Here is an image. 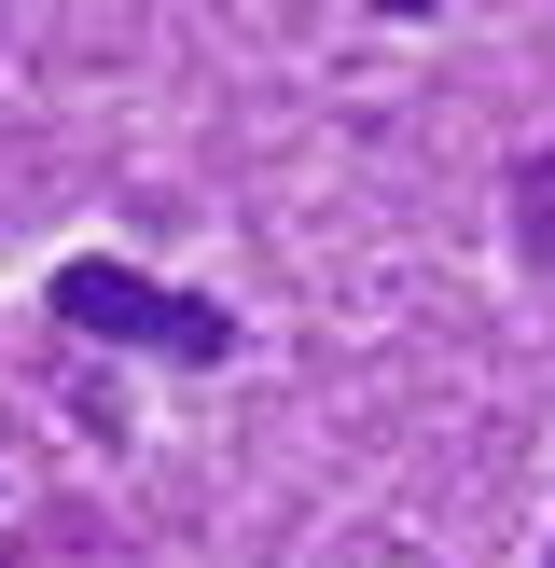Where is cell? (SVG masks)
I'll list each match as a JSON object with an SVG mask.
<instances>
[{"instance_id":"6da1fadb","label":"cell","mask_w":555,"mask_h":568,"mask_svg":"<svg viewBox=\"0 0 555 568\" xmlns=\"http://www.w3.org/2000/svg\"><path fill=\"white\" fill-rule=\"evenodd\" d=\"M56 320L70 333H98V347H153V361H236V305H209V292H167V277H139V264H111V250H83V264H56Z\"/></svg>"},{"instance_id":"7a4b0ae2","label":"cell","mask_w":555,"mask_h":568,"mask_svg":"<svg viewBox=\"0 0 555 568\" xmlns=\"http://www.w3.org/2000/svg\"><path fill=\"white\" fill-rule=\"evenodd\" d=\"M514 236H527V264L555 277V153H527V166H514Z\"/></svg>"},{"instance_id":"3957f363","label":"cell","mask_w":555,"mask_h":568,"mask_svg":"<svg viewBox=\"0 0 555 568\" xmlns=\"http://www.w3.org/2000/svg\"><path fill=\"white\" fill-rule=\"evenodd\" d=\"M542 568H555V555H542Z\"/></svg>"}]
</instances>
